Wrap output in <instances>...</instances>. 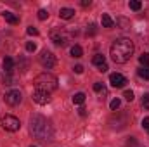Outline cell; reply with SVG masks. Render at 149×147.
I'll list each match as a JSON object with an SVG mask.
<instances>
[{"label": "cell", "instance_id": "1", "mask_svg": "<svg viewBox=\"0 0 149 147\" xmlns=\"http://www.w3.org/2000/svg\"><path fill=\"white\" fill-rule=\"evenodd\" d=\"M134 54V42L130 38H118L111 45V59L116 64L127 62Z\"/></svg>", "mask_w": 149, "mask_h": 147}, {"label": "cell", "instance_id": "2", "mask_svg": "<svg viewBox=\"0 0 149 147\" xmlns=\"http://www.w3.org/2000/svg\"><path fill=\"white\" fill-rule=\"evenodd\" d=\"M30 132L31 135L37 139V140H42V142H47L52 139V126L50 123L43 118V116H31L30 119Z\"/></svg>", "mask_w": 149, "mask_h": 147}, {"label": "cell", "instance_id": "3", "mask_svg": "<svg viewBox=\"0 0 149 147\" xmlns=\"http://www.w3.org/2000/svg\"><path fill=\"white\" fill-rule=\"evenodd\" d=\"M35 87H37V90L50 94L57 88V78L50 73H42L35 78Z\"/></svg>", "mask_w": 149, "mask_h": 147}, {"label": "cell", "instance_id": "4", "mask_svg": "<svg viewBox=\"0 0 149 147\" xmlns=\"http://www.w3.org/2000/svg\"><path fill=\"white\" fill-rule=\"evenodd\" d=\"M0 125H2V128L7 130V132H17V130L21 128L19 119H17L16 116H10V114H5V116L0 119Z\"/></svg>", "mask_w": 149, "mask_h": 147}, {"label": "cell", "instance_id": "5", "mask_svg": "<svg viewBox=\"0 0 149 147\" xmlns=\"http://www.w3.org/2000/svg\"><path fill=\"white\" fill-rule=\"evenodd\" d=\"M40 64L45 68V69H52L56 66V55L50 52V50H42L40 52Z\"/></svg>", "mask_w": 149, "mask_h": 147}, {"label": "cell", "instance_id": "6", "mask_svg": "<svg viewBox=\"0 0 149 147\" xmlns=\"http://www.w3.org/2000/svg\"><path fill=\"white\" fill-rule=\"evenodd\" d=\"M21 99H23V95H21L19 90H10V92L5 94V102L9 106H17L21 102Z\"/></svg>", "mask_w": 149, "mask_h": 147}, {"label": "cell", "instance_id": "7", "mask_svg": "<svg viewBox=\"0 0 149 147\" xmlns=\"http://www.w3.org/2000/svg\"><path fill=\"white\" fill-rule=\"evenodd\" d=\"M33 101L40 104V106H45V104H49L50 102V94H47V92H42V90H35L33 92Z\"/></svg>", "mask_w": 149, "mask_h": 147}, {"label": "cell", "instance_id": "8", "mask_svg": "<svg viewBox=\"0 0 149 147\" xmlns=\"http://www.w3.org/2000/svg\"><path fill=\"white\" fill-rule=\"evenodd\" d=\"M50 38H52V42L56 43V45H59V47H64L66 43H68V35L64 33V31H52V35H50Z\"/></svg>", "mask_w": 149, "mask_h": 147}, {"label": "cell", "instance_id": "9", "mask_svg": "<svg viewBox=\"0 0 149 147\" xmlns=\"http://www.w3.org/2000/svg\"><path fill=\"white\" fill-rule=\"evenodd\" d=\"M109 83H111V87H114V88H123L125 83H127V78L120 73H113L109 76Z\"/></svg>", "mask_w": 149, "mask_h": 147}, {"label": "cell", "instance_id": "10", "mask_svg": "<svg viewBox=\"0 0 149 147\" xmlns=\"http://www.w3.org/2000/svg\"><path fill=\"white\" fill-rule=\"evenodd\" d=\"M2 17H3L7 23H10V24H17V23H19L17 16L12 14V12H9V10H3V12H2Z\"/></svg>", "mask_w": 149, "mask_h": 147}, {"label": "cell", "instance_id": "11", "mask_svg": "<svg viewBox=\"0 0 149 147\" xmlns=\"http://www.w3.org/2000/svg\"><path fill=\"white\" fill-rule=\"evenodd\" d=\"M2 68H3L5 73H12V69H14V59L12 57H5L2 61Z\"/></svg>", "mask_w": 149, "mask_h": 147}, {"label": "cell", "instance_id": "12", "mask_svg": "<svg viewBox=\"0 0 149 147\" xmlns=\"http://www.w3.org/2000/svg\"><path fill=\"white\" fill-rule=\"evenodd\" d=\"M59 16H61V19H71L74 16V10L70 9V7H63V9L59 10Z\"/></svg>", "mask_w": 149, "mask_h": 147}, {"label": "cell", "instance_id": "13", "mask_svg": "<svg viewBox=\"0 0 149 147\" xmlns=\"http://www.w3.org/2000/svg\"><path fill=\"white\" fill-rule=\"evenodd\" d=\"M101 23H102V26H104V28H113V26H114V21L111 19V16H109V14H102Z\"/></svg>", "mask_w": 149, "mask_h": 147}, {"label": "cell", "instance_id": "14", "mask_svg": "<svg viewBox=\"0 0 149 147\" xmlns=\"http://www.w3.org/2000/svg\"><path fill=\"white\" fill-rule=\"evenodd\" d=\"M92 62H94L97 68H101V66H104V64H106V57H104L102 54H95V55L92 57Z\"/></svg>", "mask_w": 149, "mask_h": 147}, {"label": "cell", "instance_id": "15", "mask_svg": "<svg viewBox=\"0 0 149 147\" xmlns=\"http://www.w3.org/2000/svg\"><path fill=\"white\" fill-rule=\"evenodd\" d=\"M83 102H85V94H83V92H78V94L73 95V104H78V106H80V104H83Z\"/></svg>", "mask_w": 149, "mask_h": 147}, {"label": "cell", "instance_id": "16", "mask_svg": "<svg viewBox=\"0 0 149 147\" xmlns=\"http://www.w3.org/2000/svg\"><path fill=\"white\" fill-rule=\"evenodd\" d=\"M81 54H83V50H81L80 45H73L71 47V55L73 57H81Z\"/></svg>", "mask_w": 149, "mask_h": 147}, {"label": "cell", "instance_id": "17", "mask_svg": "<svg viewBox=\"0 0 149 147\" xmlns=\"http://www.w3.org/2000/svg\"><path fill=\"white\" fill-rule=\"evenodd\" d=\"M128 7H130L132 10H141L142 3H141L139 0H130V2H128Z\"/></svg>", "mask_w": 149, "mask_h": 147}, {"label": "cell", "instance_id": "18", "mask_svg": "<svg viewBox=\"0 0 149 147\" xmlns=\"http://www.w3.org/2000/svg\"><path fill=\"white\" fill-rule=\"evenodd\" d=\"M94 90H95V92H102V94L106 95V88H104V85H102L101 81H97V83H94Z\"/></svg>", "mask_w": 149, "mask_h": 147}, {"label": "cell", "instance_id": "19", "mask_svg": "<svg viewBox=\"0 0 149 147\" xmlns=\"http://www.w3.org/2000/svg\"><path fill=\"white\" fill-rule=\"evenodd\" d=\"M139 62H141V64L146 68V66L149 64V54H142V55L139 57Z\"/></svg>", "mask_w": 149, "mask_h": 147}, {"label": "cell", "instance_id": "20", "mask_svg": "<svg viewBox=\"0 0 149 147\" xmlns=\"http://www.w3.org/2000/svg\"><path fill=\"white\" fill-rule=\"evenodd\" d=\"M139 76L144 78V80H149V68H141L139 69Z\"/></svg>", "mask_w": 149, "mask_h": 147}, {"label": "cell", "instance_id": "21", "mask_svg": "<svg viewBox=\"0 0 149 147\" xmlns=\"http://www.w3.org/2000/svg\"><path fill=\"white\" fill-rule=\"evenodd\" d=\"M47 17H49V12H47L45 9H40V10H38V19H40V21H45Z\"/></svg>", "mask_w": 149, "mask_h": 147}, {"label": "cell", "instance_id": "22", "mask_svg": "<svg viewBox=\"0 0 149 147\" xmlns=\"http://www.w3.org/2000/svg\"><path fill=\"white\" fill-rule=\"evenodd\" d=\"M120 104H121V102H120V99H113V101H111V104H109L111 111H116L118 107H120Z\"/></svg>", "mask_w": 149, "mask_h": 147}, {"label": "cell", "instance_id": "23", "mask_svg": "<svg viewBox=\"0 0 149 147\" xmlns=\"http://www.w3.org/2000/svg\"><path fill=\"white\" fill-rule=\"evenodd\" d=\"M123 97H125V99H127L128 102H132V101H134V92H132V90H125Z\"/></svg>", "mask_w": 149, "mask_h": 147}, {"label": "cell", "instance_id": "24", "mask_svg": "<svg viewBox=\"0 0 149 147\" xmlns=\"http://www.w3.org/2000/svg\"><path fill=\"white\" fill-rule=\"evenodd\" d=\"M26 50H28V52H35V50H37V43L28 42V43H26Z\"/></svg>", "mask_w": 149, "mask_h": 147}, {"label": "cell", "instance_id": "25", "mask_svg": "<svg viewBox=\"0 0 149 147\" xmlns=\"http://www.w3.org/2000/svg\"><path fill=\"white\" fill-rule=\"evenodd\" d=\"M26 33H28V35H33V37H37V35H38V30L35 28V26H28Z\"/></svg>", "mask_w": 149, "mask_h": 147}, {"label": "cell", "instance_id": "26", "mask_svg": "<svg viewBox=\"0 0 149 147\" xmlns=\"http://www.w3.org/2000/svg\"><path fill=\"white\" fill-rule=\"evenodd\" d=\"M3 83H5V85H12V76H10V73L3 74Z\"/></svg>", "mask_w": 149, "mask_h": 147}, {"label": "cell", "instance_id": "27", "mask_svg": "<svg viewBox=\"0 0 149 147\" xmlns=\"http://www.w3.org/2000/svg\"><path fill=\"white\" fill-rule=\"evenodd\" d=\"M142 106H144V107L149 111V94H146V95L142 97Z\"/></svg>", "mask_w": 149, "mask_h": 147}, {"label": "cell", "instance_id": "28", "mask_svg": "<svg viewBox=\"0 0 149 147\" xmlns=\"http://www.w3.org/2000/svg\"><path fill=\"white\" fill-rule=\"evenodd\" d=\"M116 23H118V24H121V26H123V28H128V24H130V23H128V21H127V19H125V17H120V19H118V21H116Z\"/></svg>", "mask_w": 149, "mask_h": 147}, {"label": "cell", "instance_id": "29", "mask_svg": "<svg viewBox=\"0 0 149 147\" xmlns=\"http://www.w3.org/2000/svg\"><path fill=\"white\" fill-rule=\"evenodd\" d=\"M73 71H74L76 74H81V73H83V66H80V64H76V66L73 68Z\"/></svg>", "mask_w": 149, "mask_h": 147}, {"label": "cell", "instance_id": "30", "mask_svg": "<svg viewBox=\"0 0 149 147\" xmlns=\"http://www.w3.org/2000/svg\"><path fill=\"white\" fill-rule=\"evenodd\" d=\"M95 31H97V30H95V24H90V26H88V30H87V33H88V35H95Z\"/></svg>", "mask_w": 149, "mask_h": 147}, {"label": "cell", "instance_id": "31", "mask_svg": "<svg viewBox=\"0 0 149 147\" xmlns=\"http://www.w3.org/2000/svg\"><path fill=\"white\" fill-rule=\"evenodd\" d=\"M142 128H146V130H149V116H148V118H144V119H142Z\"/></svg>", "mask_w": 149, "mask_h": 147}, {"label": "cell", "instance_id": "32", "mask_svg": "<svg viewBox=\"0 0 149 147\" xmlns=\"http://www.w3.org/2000/svg\"><path fill=\"white\" fill-rule=\"evenodd\" d=\"M97 69H99L101 73H106V71H108L109 68H108V64H104V66H101V68H97Z\"/></svg>", "mask_w": 149, "mask_h": 147}, {"label": "cell", "instance_id": "33", "mask_svg": "<svg viewBox=\"0 0 149 147\" xmlns=\"http://www.w3.org/2000/svg\"><path fill=\"white\" fill-rule=\"evenodd\" d=\"M80 3H81V7H88L90 5V0H81Z\"/></svg>", "mask_w": 149, "mask_h": 147}, {"label": "cell", "instance_id": "34", "mask_svg": "<svg viewBox=\"0 0 149 147\" xmlns=\"http://www.w3.org/2000/svg\"><path fill=\"white\" fill-rule=\"evenodd\" d=\"M87 114V109L85 107H80V116H85Z\"/></svg>", "mask_w": 149, "mask_h": 147}, {"label": "cell", "instance_id": "35", "mask_svg": "<svg viewBox=\"0 0 149 147\" xmlns=\"http://www.w3.org/2000/svg\"><path fill=\"white\" fill-rule=\"evenodd\" d=\"M31 147H37V146H31Z\"/></svg>", "mask_w": 149, "mask_h": 147}, {"label": "cell", "instance_id": "36", "mask_svg": "<svg viewBox=\"0 0 149 147\" xmlns=\"http://www.w3.org/2000/svg\"><path fill=\"white\" fill-rule=\"evenodd\" d=\"M148 132H149V130H148Z\"/></svg>", "mask_w": 149, "mask_h": 147}]
</instances>
